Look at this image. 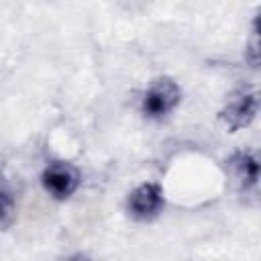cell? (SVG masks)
<instances>
[{
    "instance_id": "6da1fadb",
    "label": "cell",
    "mask_w": 261,
    "mask_h": 261,
    "mask_svg": "<svg viewBox=\"0 0 261 261\" xmlns=\"http://www.w3.org/2000/svg\"><path fill=\"white\" fill-rule=\"evenodd\" d=\"M257 114V96L251 88L234 90L220 110V120L228 133H237L253 122Z\"/></svg>"
},
{
    "instance_id": "7a4b0ae2",
    "label": "cell",
    "mask_w": 261,
    "mask_h": 261,
    "mask_svg": "<svg viewBox=\"0 0 261 261\" xmlns=\"http://www.w3.org/2000/svg\"><path fill=\"white\" fill-rule=\"evenodd\" d=\"M179 98H181V92L173 80L157 77L153 80V84L143 96V112L145 116H151V118L165 116L177 106Z\"/></svg>"
},
{
    "instance_id": "3957f363",
    "label": "cell",
    "mask_w": 261,
    "mask_h": 261,
    "mask_svg": "<svg viewBox=\"0 0 261 261\" xmlns=\"http://www.w3.org/2000/svg\"><path fill=\"white\" fill-rule=\"evenodd\" d=\"M43 188L53 196V198H69L80 184V175L77 169L65 161H53L51 165L45 167L43 175H41Z\"/></svg>"
},
{
    "instance_id": "277c9868",
    "label": "cell",
    "mask_w": 261,
    "mask_h": 261,
    "mask_svg": "<svg viewBox=\"0 0 261 261\" xmlns=\"http://www.w3.org/2000/svg\"><path fill=\"white\" fill-rule=\"evenodd\" d=\"M163 206V190L157 184H141L128 194L126 208L135 218L147 220L155 216Z\"/></svg>"
},
{
    "instance_id": "5b68a950",
    "label": "cell",
    "mask_w": 261,
    "mask_h": 261,
    "mask_svg": "<svg viewBox=\"0 0 261 261\" xmlns=\"http://www.w3.org/2000/svg\"><path fill=\"white\" fill-rule=\"evenodd\" d=\"M228 169L232 173V177L243 186V188H253L259 179V163L257 159L247 153V151H239L228 159Z\"/></svg>"
},
{
    "instance_id": "8992f818",
    "label": "cell",
    "mask_w": 261,
    "mask_h": 261,
    "mask_svg": "<svg viewBox=\"0 0 261 261\" xmlns=\"http://www.w3.org/2000/svg\"><path fill=\"white\" fill-rule=\"evenodd\" d=\"M10 208H12V202H10L8 194L0 192V222H4V220H6V216L10 214Z\"/></svg>"
},
{
    "instance_id": "52a82bcc",
    "label": "cell",
    "mask_w": 261,
    "mask_h": 261,
    "mask_svg": "<svg viewBox=\"0 0 261 261\" xmlns=\"http://www.w3.org/2000/svg\"><path fill=\"white\" fill-rule=\"evenodd\" d=\"M61 261H90V259L86 255H82V253H73V255H69V257L61 259Z\"/></svg>"
}]
</instances>
